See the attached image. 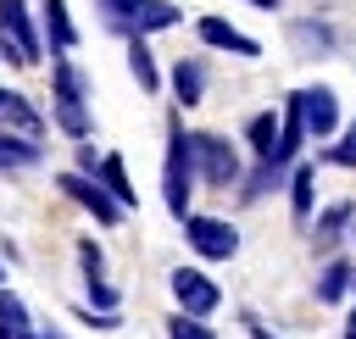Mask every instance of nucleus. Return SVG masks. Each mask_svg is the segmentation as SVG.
I'll return each mask as SVG.
<instances>
[{"mask_svg":"<svg viewBox=\"0 0 356 339\" xmlns=\"http://www.w3.org/2000/svg\"><path fill=\"white\" fill-rule=\"evenodd\" d=\"M195 133H184V117L167 122V161H161V200L184 222L189 217V189H195Z\"/></svg>","mask_w":356,"mask_h":339,"instance_id":"obj_1","label":"nucleus"},{"mask_svg":"<svg viewBox=\"0 0 356 339\" xmlns=\"http://www.w3.org/2000/svg\"><path fill=\"white\" fill-rule=\"evenodd\" d=\"M0 50L17 67H33L44 56V39H39V28H33V17H28L22 0H0Z\"/></svg>","mask_w":356,"mask_h":339,"instance_id":"obj_2","label":"nucleus"},{"mask_svg":"<svg viewBox=\"0 0 356 339\" xmlns=\"http://www.w3.org/2000/svg\"><path fill=\"white\" fill-rule=\"evenodd\" d=\"M56 183H61V195H67V200H78V206H83L100 228H117V222H122V211H128V206H122V200H117L100 178H89L83 167H78V172H61Z\"/></svg>","mask_w":356,"mask_h":339,"instance_id":"obj_3","label":"nucleus"},{"mask_svg":"<svg viewBox=\"0 0 356 339\" xmlns=\"http://www.w3.org/2000/svg\"><path fill=\"white\" fill-rule=\"evenodd\" d=\"M56 122L72 139H89V111H83V72L72 61H56Z\"/></svg>","mask_w":356,"mask_h":339,"instance_id":"obj_4","label":"nucleus"},{"mask_svg":"<svg viewBox=\"0 0 356 339\" xmlns=\"http://www.w3.org/2000/svg\"><path fill=\"white\" fill-rule=\"evenodd\" d=\"M184 233H189V245H195V256L200 261H228L234 250H239V228L228 222V217H184Z\"/></svg>","mask_w":356,"mask_h":339,"instance_id":"obj_5","label":"nucleus"},{"mask_svg":"<svg viewBox=\"0 0 356 339\" xmlns=\"http://www.w3.org/2000/svg\"><path fill=\"white\" fill-rule=\"evenodd\" d=\"M195 167H200V178H206L211 189L239 183V156H234V144L217 139V133H195Z\"/></svg>","mask_w":356,"mask_h":339,"instance_id":"obj_6","label":"nucleus"},{"mask_svg":"<svg viewBox=\"0 0 356 339\" xmlns=\"http://www.w3.org/2000/svg\"><path fill=\"white\" fill-rule=\"evenodd\" d=\"M172 295H178V306L189 311V317H211L217 306H222V289L206 278V272H195V267H172Z\"/></svg>","mask_w":356,"mask_h":339,"instance_id":"obj_7","label":"nucleus"},{"mask_svg":"<svg viewBox=\"0 0 356 339\" xmlns=\"http://www.w3.org/2000/svg\"><path fill=\"white\" fill-rule=\"evenodd\" d=\"M295 100H300V117H306V133H317V139H328L334 128H339V100H334V89H295Z\"/></svg>","mask_w":356,"mask_h":339,"instance_id":"obj_8","label":"nucleus"},{"mask_svg":"<svg viewBox=\"0 0 356 339\" xmlns=\"http://www.w3.org/2000/svg\"><path fill=\"white\" fill-rule=\"evenodd\" d=\"M78 267H83L89 300H95L100 311H111V306H117V289H111V278H106V250H100L95 239H78Z\"/></svg>","mask_w":356,"mask_h":339,"instance_id":"obj_9","label":"nucleus"},{"mask_svg":"<svg viewBox=\"0 0 356 339\" xmlns=\"http://www.w3.org/2000/svg\"><path fill=\"white\" fill-rule=\"evenodd\" d=\"M195 33L211 44V50H234V56H261V44L250 39V33H239L234 22H222V17H200L195 22Z\"/></svg>","mask_w":356,"mask_h":339,"instance_id":"obj_10","label":"nucleus"},{"mask_svg":"<svg viewBox=\"0 0 356 339\" xmlns=\"http://www.w3.org/2000/svg\"><path fill=\"white\" fill-rule=\"evenodd\" d=\"M278 139H284V117H273V111H256L250 117V150L273 167L278 161Z\"/></svg>","mask_w":356,"mask_h":339,"instance_id":"obj_11","label":"nucleus"},{"mask_svg":"<svg viewBox=\"0 0 356 339\" xmlns=\"http://www.w3.org/2000/svg\"><path fill=\"white\" fill-rule=\"evenodd\" d=\"M0 339H39L33 322H28V306L0 283Z\"/></svg>","mask_w":356,"mask_h":339,"instance_id":"obj_12","label":"nucleus"},{"mask_svg":"<svg viewBox=\"0 0 356 339\" xmlns=\"http://www.w3.org/2000/svg\"><path fill=\"white\" fill-rule=\"evenodd\" d=\"M95 178H100V183H106V189H111L122 206H139V195H134V183H128V167H122V156H117V150H106V156H100Z\"/></svg>","mask_w":356,"mask_h":339,"instance_id":"obj_13","label":"nucleus"},{"mask_svg":"<svg viewBox=\"0 0 356 339\" xmlns=\"http://www.w3.org/2000/svg\"><path fill=\"white\" fill-rule=\"evenodd\" d=\"M44 39H50L56 50H72V44H78V28H72L67 0H44Z\"/></svg>","mask_w":356,"mask_h":339,"instance_id":"obj_14","label":"nucleus"},{"mask_svg":"<svg viewBox=\"0 0 356 339\" xmlns=\"http://www.w3.org/2000/svg\"><path fill=\"white\" fill-rule=\"evenodd\" d=\"M0 167H6V172H11V167H39V139L0 128Z\"/></svg>","mask_w":356,"mask_h":339,"instance_id":"obj_15","label":"nucleus"},{"mask_svg":"<svg viewBox=\"0 0 356 339\" xmlns=\"http://www.w3.org/2000/svg\"><path fill=\"white\" fill-rule=\"evenodd\" d=\"M200 89H206L200 61H178V67H172V94H178V106H200Z\"/></svg>","mask_w":356,"mask_h":339,"instance_id":"obj_16","label":"nucleus"},{"mask_svg":"<svg viewBox=\"0 0 356 339\" xmlns=\"http://www.w3.org/2000/svg\"><path fill=\"white\" fill-rule=\"evenodd\" d=\"M128 67H134V78H139V89H145V94H156V89H161V72H156V56L145 50V39H128Z\"/></svg>","mask_w":356,"mask_h":339,"instance_id":"obj_17","label":"nucleus"},{"mask_svg":"<svg viewBox=\"0 0 356 339\" xmlns=\"http://www.w3.org/2000/svg\"><path fill=\"white\" fill-rule=\"evenodd\" d=\"M350 278H356V267H350V261H328V267H323V278H317V300H323V306H334V300L350 289Z\"/></svg>","mask_w":356,"mask_h":339,"instance_id":"obj_18","label":"nucleus"},{"mask_svg":"<svg viewBox=\"0 0 356 339\" xmlns=\"http://www.w3.org/2000/svg\"><path fill=\"white\" fill-rule=\"evenodd\" d=\"M350 217H356V206H350V200H334V206L323 211V222H317V245L328 250V245H334V239L350 228Z\"/></svg>","mask_w":356,"mask_h":339,"instance_id":"obj_19","label":"nucleus"},{"mask_svg":"<svg viewBox=\"0 0 356 339\" xmlns=\"http://www.w3.org/2000/svg\"><path fill=\"white\" fill-rule=\"evenodd\" d=\"M167 339H217L206 328V317H189V311H172L167 317Z\"/></svg>","mask_w":356,"mask_h":339,"instance_id":"obj_20","label":"nucleus"},{"mask_svg":"<svg viewBox=\"0 0 356 339\" xmlns=\"http://www.w3.org/2000/svg\"><path fill=\"white\" fill-rule=\"evenodd\" d=\"M289 200H295V217L306 222V217H312V167H295V178H289Z\"/></svg>","mask_w":356,"mask_h":339,"instance_id":"obj_21","label":"nucleus"},{"mask_svg":"<svg viewBox=\"0 0 356 339\" xmlns=\"http://www.w3.org/2000/svg\"><path fill=\"white\" fill-rule=\"evenodd\" d=\"M145 0H100V11H106V28H117L122 39H128V22H134V11H139Z\"/></svg>","mask_w":356,"mask_h":339,"instance_id":"obj_22","label":"nucleus"},{"mask_svg":"<svg viewBox=\"0 0 356 339\" xmlns=\"http://www.w3.org/2000/svg\"><path fill=\"white\" fill-rule=\"evenodd\" d=\"M289 33H295V44H300V56H323V50H328V28H312V22H295Z\"/></svg>","mask_w":356,"mask_h":339,"instance_id":"obj_23","label":"nucleus"},{"mask_svg":"<svg viewBox=\"0 0 356 339\" xmlns=\"http://www.w3.org/2000/svg\"><path fill=\"white\" fill-rule=\"evenodd\" d=\"M328 161H334V167H356V122H350V133L328 150Z\"/></svg>","mask_w":356,"mask_h":339,"instance_id":"obj_24","label":"nucleus"},{"mask_svg":"<svg viewBox=\"0 0 356 339\" xmlns=\"http://www.w3.org/2000/svg\"><path fill=\"white\" fill-rule=\"evenodd\" d=\"M245 328H250V339H273V333H267V328H261L256 317H245Z\"/></svg>","mask_w":356,"mask_h":339,"instance_id":"obj_25","label":"nucleus"},{"mask_svg":"<svg viewBox=\"0 0 356 339\" xmlns=\"http://www.w3.org/2000/svg\"><path fill=\"white\" fill-rule=\"evenodd\" d=\"M345 339H356V311H350V317H345Z\"/></svg>","mask_w":356,"mask_h":339,"instance_id":"obj_26","label":"nucleus"},{"mask_svg":"<svg viewBox=\"0 0 356 339\" xmlns=\"http://www.w3.org/2000/svg\"><path fill=\"white\" fill-rule=\"evenodd\" d=\"M250 6H261V11H273V6H278V0H250Z\"/></svg>","mask_w":356,"mask_h":339,"instance_id":"obj_27","label":"nucleus"},{"mask_svg":"<svg viewBox=\"0 0 356 339\" xmlns=\"http://www.w3.org/2000/svg\"><path fill=\"white\" fill-rule=\"evenodd\" d=\"M39 339H61V333H56V328H50V333H39Z\"/></svg>","mask_w":356,"mask_h":339,"instance_id":"obj_28","label":"nucleus"},{"mask_svg":"<svg viewBox=\"0 0 356 339\" xmlns=\"http://www.w3.org/2000/svg\"><path fill=\"white\" fill-rule=\"evenodd\" d=\"M0 283H6V267H0Z\"/></svg>","mask_w":356,"mask_h":339,"instance_id":"obj_29","label":"nucleus"},{"mask_svg":"<svg viewBox=\"0 0 356 339\" xmlns=\"http://www.w3.org/2000/svg\"><path fill=\"white\" fill-rule=\"evenodd\" d=\"M350 289H356V278H350Z\"/></svg>","mask_w":356,"mask_h":339,"instance_id":"obj_30","label":"nucleus"},{"mask_svg":"<svg viewBox=\"0 0 356 339\" xmlns=\"http://www.w3.org/2000/svg\"><path fill=\"white\" fill-rule=\"evenodd\" d=\"M0 56H6V50H0Z\"/></svg>","mask_w":356,"mask_h":339,"instance_id":"obj_31","label":"nucleus"}]
</instances>
